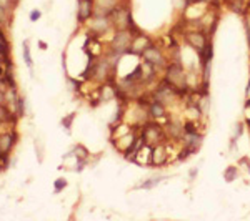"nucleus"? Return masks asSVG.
Returning a JSON list of instances; mask_svg holds the SVG:
<instances>
[{
    "label": "nucleus",
    "mask_w": 250,
    "mask_h": 221,
    "mask_svg": "<svg viewBox=\"0 0 250 221\" xmlns=\"http://www.w3.org/2000/svg\"><path fill=\"white\" fill-rule=\"evenodd\" d=\"M168 85H172L177 90V93L182 96V100L190 93V85H188V75L185 72L182 62H168V65L164 70L162 77Z\"/></svg>",
    "instance_id": "1"
},
{
    "label": "nucleus",
    "mask_w": 250,
    "mask_h": 221,
    "mask_svg": "<svg viewBox=\"0 0 250 221\" xmlns=\"http://www.w3.org/2000/svg\"><path fill=\"white\" fill-rule=\"evenodd\" d=\"M110 22H112V27L114 30H132L134 34L140 32L139 27L134 23V18H132V12H130V7L127 5V2L120 3L119 7H115L110 14Z\"/></svg>",
    "instance_id": "2"
},
{
    "label": "nucleus",
    "mask_w": 250,
    "mask_h": 221,
    "mask_svg": "<svg viewBox=\"0 0 250 221\" xmlns=\"http://www.w3.org/2000/svg\"><path fill=\"white\" fill-rule=\"evenodd\" d=\"M139 135H140V138L144 140V143L148 145V147H155V145H159V143L167 142L164 127L160 125L159 122H155V120L145 122L144 125L139 128Z\"/></svg>",
    "instance_id": "3"
},
{
    "label": "nucleus",
    "mask_w": 250,
    "mask_h": 221,
    "mask_svg": "<svg viewBox=\"0 0 250 221\" xmlns=\"http://www.w3.org/2000/svg\"><path fill=\"white\" fill-rule=\"evenodd\" d=\"M132 40H134V32L132 30H114V35L108 42V50L124 57V55L130 54Z\"/></svg>",
    "instance_id": "4"
},
{
    "label": "nucleus",
    "mask_w": 250,
    "mask_h": 221,
    "mask_svg": "<svg viewBox=\"0 0 250 221\" xmlns=\"http://www.w3.org/2000/svg\"><path fill=\"white\" fill-rule=\"evenodd\" d=\"M85 25H87L88 37L94 38V40L104 38L107 34L114 32V27H112V22H110V17H108V15H94Z\"/></svg>",
    "instance_id": "5"
},
{
    "label": "nucleus",
    "mask_w": 250,
    "mask_h": 221,
    "mask_svg": "<svg viewBox=\"0 0 250 221\" xmlns=\"http://www.w3.org/2000/svg\"><path fill=\"white\" fill-rule=\"evenodd\" d=\"M140 58H142V62H147V63H150L152 67H155L159 72H164L165 67L170 62V60L167 58V55H165V52L154 42L142 52Z\"/></svg>",
    "instance_id": "6"
},
{
    "label": "nucleus",
    "mask_w": 250,
    "mask_h": 221,
    "mask_svg": "<svg viewBox=\"0 0 250 221\" xmlns=\"http://www.w3.org/2000/svg\"><path fill=\"white\" fill-rule=\"evenodd\" d=\"M184 40L188 47H192L193 50L197 52V54H200V52L210 43V37H208L207 32L193 30V29L184 30Z\"/></svg>",
    "instance_id": "7"
},
{
    "label": "nucleus",
    "mask_w": 250,
    "mask_h": 221,
    "mask_svg": "<svg viewBox=\"0 0 250 221\" xmlns=\"http://www.w3.org/2000/svg\"><path fill=\"white\" fill-rule=\"evenodd\" d=\"M17 142H19V133L15 130V127L0 128V155L10 156Z\"/></svg>",
    "instance_id": "8"
},
{
    "label": "nucleus",
    "mask_w": 250,
    "mask_h": 221,
    "mask_svg": "<svg viewBox=\"0 0 250 221\" xmlns=\"http://www.w3.org/2000/svg\"><path fill=\"white\" fill-rule=\"evenodd\" d=\"M165 136H167L168 143H182L184 136H185V130H184V122L175 118H167V123L164 127Z\"/></svg>",
    "instance_id": "9"
},
{
    "label": "nucleus",
    "mask_w": 250,
    "mask_h": 221,
    "mask_svg": "<svg viewBox=\"0 0 250 221\" xmlns=\"http://www.w3.org/2000/svg\"><path fill=\"white\" fill-rule=\"evenodd\" d=\"M95 15V0H77V17L79 25H85V23Z\"/></svg>",
    "instance_id": "10"
},
{
    "label": "nucleus",
    "mask_w": 250,
    "mask_h": 221,
    "mask_svg": "<svg viewBox=\"0 0 250 221\" xmlns=\"http://www.w3.org/2000/svg\"><path fill=\"white\" fill-rule=\"evenodd\" d=\"M168 142L159 143L155 147H152L150 151V165L152 166H164L165 163H168Z\"/></svg>",
    "instance_id": "11"
},
{
    "label": "nucleus",
    "mask_w": 250,
    "mask_h": 221,
    "mask_svg": "<svg viewBox=\"0 0 250 221\" xmlns=\"http://www.w3.org/2000/svg\"><path fill=\"white\" fill-rule=\"evenodd\" d=\"M150 43H152V38L150 37H147V35L142 34V32H137V34H134V40H132L130 54L132 55H137V57H140V55H142V52L148 45H150Z\"/></svg>",
    "instance_id": "12"
},
{
    "label": "nucleus",
    "mask_w": 250,
    "mask_h": 221,
    "mask_svg": "<svg viewBox=\"0 0 250 221\" xmlns=\"http://www.w3.org/2000/svg\"><path fill=\"white\" fill-rule=\"evenodd\" d=\"M147 113H148V118L155 120V122H159V120H167L168 118L167 107H165L164 103H160L159 100H154V98H152L150 103H148Z\"/></svg>",
    "instance_id": "13"
},
{
    "label": "nucleus",
    "mask_w": 250,
    "mask_h": 221,
    "mask_svg": "<svg viewBox=\"0 0 250 221\" xmlns=\"http://www.w3.org/2000/svg\"><path fill=\"white\" fill-rule=\"evenodd\" d=\"M202 142H204L202 131H199V133H185L182 145L187 148H190L193 153H197V151L200 150V147H202Z\"/></svg>",
    "instance_id": "14"
},
{
    "label": "nucleus",
    "mask_w": 250,
    "mask_h": 221,
    "mask_svg": "<svg viewBox=\"0 0 250 221\" xmlns=\"http://www.w3.org/2000/svg\"><path fill=\"white\" fill-rule=\"evenodd\" d=\"M72 155H74V158L77 160V162H82V163H88V158H90V153H88V150L83 145H75L74 148H72L70 151Z\"/></svg>",
    "instance_id": "15"
},
{
    "label": "nucleus",
    "mask_w": 250,
    "mask_h": 221,
    "mask_svg": "<svg viewBox=\"0 0 250 221\" xmlns=\"http://www.w3.org/2000/svg\"><path fill=\"white\" fill-rule=\"evenodd\" d=\"M164 178H165V176H162V175H159V176H150V178L144 180L142 183L137 184V188H139V190H152V188H155L157 184H160V182H162Z\"/></svg>",
    "instance_id": "16"
},
{
    "label": "nucleus",
    "mask_w": 250,
    "mask_h": 221,
    "mask_svg": "<svg viewBox=\"0 0 250 221\" xmlns=\"http://www.w3.org/2000/svg\"><path fill=\"white\" fill-rule=\"evenodd\" d=\"M22 57H23V62L25 65L29 67L30 74H34V58H32V54H30V45H29V40H25L22 45Z\"/></svg>",
    "instance_id": "17"
},
{
    "label": "nucleus",
    "mask_w": 250,
    "mask_h": 221,
    "mask_svg": "<svg viewBox=\"0 0 250 221\" xmlns=\"http://www.w3.org/2000/svg\"><path fill=\"white\" fill-rule=\"evenodd\" d=\"M237 178H239V168H237V166L225 168V171H224V180H225V182L232 183V182H235Z\"/></svg>",
    "instance_id": "18"
},
{
    "label": "nucleus",
    "mask_w": 250,
    "mask_h": 221,
    "mask_svg": "<svg viewBox=\"0 0 250 221\" xmlns=\"http://www.w3.org/2000/svg\"><path fill=\"white\" fill-rule=\"evenodd\" d=\"M17 3H19V0H0V9L14 12V9L17 7Z\"/></svg>",
    "instance_id": "19"
},
{
    "label": "nucleus",
    "mask_w": 250,
    "mask_h": 221,
    "mask_svg": "<svg viewBox=\"0 0 250 221\" xmlns=\"http://www.w3.org/2000/svg\"><path fill=\"white\" fill-rule=\"evenodd\" d=\"M34 147H35V151H37V155H39V160L42 162L43 153H45V151H43V142L40 138H35L34 140Z\"/></svg>",
    "instance_id": "20"
},
{
    "label": "nucleus",
    "mask_w": 250,
    "mask_h": 221,
    "mask_svg": "<svg viewBox=\"0 0 250 221\" xmlns=\"http://www.w3.org/2000/svg\"><path fill=\"white\" fill-rule=\"evenodd\" d=\"M63 188H67V180L65 178H57L54 183V191L55 193H60L63 191Z\"/></svg>",
    "instance_id": "21"
},
{
    "label": "nucleus",
    "mask_w": 250,
    "mask_h": 221,
    "mask_svg": "<svg viewBox=\"0 0 250 221\" xmlns=\"http://www.w3.org/2000/svg\"><path fill=\"white\" fill-rule=\"evenodd\" d=\"M242 133H244V123H237L235 125V133H233V136H232V143L235 142V140H239L240 136H242Z\"/></svg>",
    "instance_id": "22"
},
{
    "label": "nucleus",
    "mask_w": 250,
    "mask_h": 221,
    "mask_svg": "<svg viewBox=\"0 0 250 221\" xmlns=\"http://www.w3.org/2000/svg\"><path fill=\"white\" fill-rule=\"evenodd\" d=\"M7 83L5 82H2V80H0V103H3V105H5V92H7Z\"/></svg>",
    "instance_id": "23"
},
{
    "label": "nucleus",
    "mask_w": 250,
    "mask_h": 221,
    "mask_svg": "<svg viewBox=\"0 0 250 221\" xmlns=\"http://www.w3.org/2000/svg\"><path fill=\"white\" fill-rule=\"evenodd\" d=\"M74 118H75V115L72 113V115H68L67 118H63V120H62V125L65 127V130H70V127H72V122H74Z\"/></svg>",
    "instance_id": "24"
},
{
    "label": "nucleus",
    "mask_w": 250,
    "mask_h": 221,
    "mask_svg": "<svg viewBox=\"0 0 250 221\" xmlns=\"http://www.w3.org/2000/svg\"><path fill=\"white\" fill-rule=\"evenodd\" d=\"M40 17H42V12H40L39 9H34V10L30 12V15H29L30 22H37Z\"/></svg>",
    "instance_id": "25"
},
{
    "label": "nucleus",
    "mask_w": 250,
    "mask_h": 221,
    "mask_svg": "<svg viewBox=\"0 0 250 221\" xmlns=\"http://www.w3.org/2000/svg\"><path fill=\"white\" fill-rule=\"evenodd\" d=\"M245 34H247V40H249V45H250V17L249 15L245 17Z\"/></svg>",
    "instance_id": "26"
}]
</instances>
